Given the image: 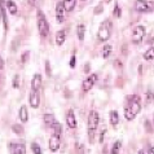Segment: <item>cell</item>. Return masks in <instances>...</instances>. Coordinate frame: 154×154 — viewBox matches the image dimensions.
Here are the masks:
<instances>
[{"mask_svg":"<svg viewBox=\"0 0 154 154\" xmlns=\"http://www.w3.org/2000/svg\"><path fill=\"white\" fill-rule=\"evenodd\" d=\"M29 101H30L31 108H34V109L39 108V105H40V91H32V89H31Z\"/></svg>","mask_w":154,"mask_h":154,"instance_id":"obj_7","label":"cell"},{"mask_svg":"<svg viewBox=\"0 0 154 154\" xmlns=\"http://www.w3.org/2000/svg\"><path fill=\"white\" fill-rule=\"evenodd\" d=\"M135 8L140 13H146V12H150L152 5H150V3L145 2V0H137L135 4Z\"/></svg>","mask_w":154,"mask_h":154,"instance_id":"obj_8","label":"cell"},{"mask_svg":"<svg viewBox=\"0 0 154 154\" xmlns=\"http://www.w3.org/2000/svg\"><path fill=\"white\" fill-rule=\"evenodd\" d=\"M105 134H106V130H104L101 132V137H100V143H102L104 141V136H105Z\"/></svg>","mask_w":154,"mask_h":154,"instance_id":"obj_34","label":"cell"},{"mask_svg":"<svg viewBox=\"0 0 154 154\" xmlns=\"http://www.w3.org/2000/svg\"><path fill=\"white\" fill-rule=\"evenodd\" d=\"M36 22H38V30H39V34L42 36H47L49 34V25L48 21H47L45 14L43 13L42 11L36 12Z\"/></svg>","mask_w":154,"mask_h":154,"instance_id":"obj_4","label":"cell"},{"mask_svg":"<svg viewBox=\"0 0 154 154\" xmlns=\"http://www.w3.org/2000/svg\"><path fill=\"white\" fill-rule=\"evenodd\" d=\"M110 35H112V21L106 20L100 25V27H98L97 36H98V40L100 42H108Z\"/></svg>","mask_w":154,"mask_h":154,"instance_id":"obj_3","label":"cell"},{"mask_svg":"<svg viewBox=\"0 0 154 154\" xmlns=\"http://www.w3.org/2000/svg\"><path fill=\"white\" fill-rule=\"evenodd\" d=\"M9 150L12 154H26V148H25L23 143L20 141H14V143L9 144Z\"/></svg>","mask_w":154,"mask_h":154,"instance_id":"obj_6","label":"cell"},{"mask_svg":"<svg viewBox=\"0 0 154 154\" xmlns=\"http://www.w3.org/2000/svg\"><path fill=\"white\" fill-rule=\"evenodd\" d=\"M153 100H154V93H153L152 91H148V93H146V98H145V101H146V105L152 104Z\"/></svg>","mask_w":154,"mask_h":154,"instance_id":"obj_27","label":"cell"},{"mask_svg":"<svg viewBox=\"0 0 154 154\" xmlns=\"http://www.w3.org/2000/svg\"><path fill=\"white\" fill-rule=\"evenodd\" d=\"M29 56H30V52H25L23 53V56L21 57V61H22V63H25L29 60Z\"/></svg>","mask_w":154,"mask_h":154,"instance_id":"obj_32","label":"cell"},{"mask_svg":"<svg viewBox=\"0 0 154 154\" xmlns=\"http://www.w3.org/2000/svg\"><path fill=\"white\" fill-rule=\"evenodd\" d=\"M122 148V141H115L112 146V150H110V154H119V150Z\"/></svg>","mask_w":154,"mask_h":154,"instance_id":"obj_22","label":"cell"},{"mask_svg":"<svg viewBox=\"0 0 154 154\" xmlns=\"http://www.w3.org/2000/svg\"><path fill=\"white\" fill-rule=\"evenodd\" d=\"M144 58H145V60H148V61H150V60H154V47L149 48L146 52L144 53Z\"/></svg>","mask_w":154,"mask_h":154,"instance_id":"obj_23","label":"cell"},{"mask_svg":"<svg viewBox=\"0 0 154 154\" xmlns=\"http://www.w3.org/2000/svg\"><path fill=\"white\" fill-rule=\"evenodd\" d=\"M137 154H145V153H144V150H139V153H137Z\"/></svg>","mask_w":154,"mask_h":154,"instance_id":"obj_37","label":"cell"},{"mask_svg":"<svg viewBox=\"0 0 154 154\" xmlns=\"http://www.w3.org/2000/svg\"><path fill=\"white\" fill-rule=\"evenodd\" d=\"M18 79H20V78H18V75H16V76H14V80H13V87H14V88H18V87H20Z\"/></svg>","mask_w":154,"mask_h":154,"instance_id":"obj_33","label":"cell"},{"mask_svg":"<svg viewBox=\"0 0 154 154\" xmlns=\"http://www.w3.org/2000/svg\"><path fill=\"white\" fill-rule=\"evenodd\" d=\"M63 7H65L66 12H71L76 5V0H63Z\"/></svg>","mask_w":154,"mask_h":154,"instance_id":"obj_19","label":"cell"},{"mask_svg":"<svg viewBox=\"0 0 154 154\" xmlns=\"http://www.w3.org/2000/svg\"><path fill=\"white\" fill-rule=\"evenodd\" d=\"M60 145H61V139L57 135H53L52 137L49 139V149L51 152H57L60 149Z\"/></svg>","mask_w":154,"mask_h":154,"instance_id":"obj_11","label":"cell"},{"mask_svg":"<svg viewBox=\"0 0 154 154\" xmlns=\"http://www.w3.org/2000/svg\"><path fill=\"white\" fill-rule=\"evenodd\" d=\"M5 5H7L8 12H9L12 16H16V14H17L18 9H17V5H16V3L13 2V0H7V2H5Z\"/></svg>","mask_w":154,"mask_h":154,"instance_id":"obj_16","label":"cell"},{"mask_svg":"<svg viewBox=\"0 0 154 154\" xmlns=\"http://www.w3.org/2000/svg\"><path fill=\"white\" fill-rule=\"evenodd\" d=\"M76 32H78V38L79 40H84V35H85V26L83 23H79L76 27Z\"/></svg>","mask_w":154,"mask_h":154,"instance_id":"obj_21","label":"cell"},{"mask_svg":"<svg viewBox=\"0 0 154 154\" xmlns=\"http://www.w3.org/2000/svg\"><path fill=\"white\" fill-rule=\"evenodd\" d=\"M31 150L34 154H42V148L39 146V144H36V143L31 144Z\"/></svg>","mask_w":154,"mask_h":154,"instance_id":"obj_26","label":"cell"},{"mask_svg":"<svg viewBox=\"0 0 154 154\" xmlns=\"http://www.w3.org/2000/svg\"><path fill=\"white\" fill-rule=\"evenodd\" d=\"M3 66H4V61H3V58L0 57V69H3Z\"/></svg>","mask_w":154,"mask_h":154,"instance_id":"obj_36","label":"cell"},{"mask_svg":"<svg viewBox=\"0 0 154 154\" xmlns=\"http://www.w3.org/2000/svg\"><path fill=\"white\" fill-rule=\"evenodd\" d=\"M114 16L115 17H121L122 16V9H121V7H119L118 4H115V7H114Z\"/></svg>","mask_w":154,"mask_h":154,"instance_id":"obj_28","label":"cell"},{"mask_svg":"<svg viewBox=\"0 0 154 154\" xmlns=\"http://www.w3.org/2000/svg\"><path fill=\"white\" fill-rule=\"evenodd\" d=\"M66 123L70 128H75L76 127V118H75V113L72 109H69V112L66 114Z\"/></svg>","mask_w":154,"mask_h":154,"instance_id":"obj_13","label":"cell"},{"mask_svg":"<svg viewBox=\"0 0 154 154\" xmlns=\"http://www.w3.org/2000/svg\"><path fill=\"white\" fill-rule=\"evenodd\" d=\"M65 7H63V3L62 2H58L57 5H56V18H57V22L58 23H62L63 22V18H65Z\"/></svg>","mask_w":154,"mask_h":154,"instance_id":"obj_10","label":"cell"},{"mask_svg":"<svg viewBox=\"0 0 154 154\" xmlns=\"http://www.w3.org/2000/svg\"><path fill=\"white\" fill-rule=\"evenodd\" d=\"M82 2H85V0H82Z\"/></svg>","mask_w":154,"mask_h":154,"instance_id":"obj_39","label":"cell"},{"mask_svg":"<svg viewBox=\"0 0 154 154\" xmlns=\"http://www.w3.org/2000/svg\"><path fill=\"white\" fill-rule=\"evenodd\" d=\"M43 121H44V125L47 127H52L54 123H56V119H54L52 114H45L44 117H43Z\"/></svg>","mask_w":154,"mask_h":154,"instance_id":"obj_18","label":"cell"},{"mask_svg":"<svg viewBox=\"0 0 154 154\" xmlns=\"http://www.w3.org/2000/svg\"><path fill=\"white\" fill-rule=\"evenodd\" d=\"M110 53H112V47H110V45H105L104 49H102V57L108 58L110 56Z\"/></svg>","mask_w":154,"mask_h":154,"instance_id":"obj_25","label":"cell"},{"mask_svg":"<svg viewBox=\"0 0 154 154\" xmlns=\"http://www.w3.org/2000/svg\"><path fill=\"white\" fill-rule=\"evenodd\" d=\"M66 40V31L65 30H58L56 34V44L57 45H62Z\"/></svg>","mask_w":154,"mask_h":154,"instance_id":"obj_15","label":"cell"},{"mask_svg":"<svg viewBox=\"0 0 154 154\" xmlns=\"http://www.w3.org/2000/svg\"><path fill=\"white\" fill-rule=\"evenodd\" d=\"M53 127V135H57V136H61V132H62V127L60 123H54V125L52 126Z\"/></svg>","mask_w":154,"mask_h":154,"instance_id":"obj_24","label":"cell"},{"mask_svg":"<svg viewBox=\"0 0 154 154\" xmlns=\"http://www.w3.org/2000/svg\"><path fill=\"white\" fill-rule=\"evenodd\" d=\"M96 80H97V74H91V75H89L88 78L83 82V91H84V92L91 91L92 87H93V85H95V83H96Z\"/></svg>","mask_w":154,"mask_h":154,"instance_id":"obj_9","label":"cell"},{"mask_svg":"<svg viewBox=\"0 0 154 154\" xmlns=\"http://www.w3.org/2000/svg\"><path fill=\"white\" fill-rule=\"evenodd\" d=\"M141 110V98L140 96L135 95L131 97V100L128 101V105L125 108V118L127 121H134L136 115L140 113Z\"/></svg>","mask_w":154,"mask_h":154,"instance_id":"obj_1","label":"cell"},{"mask_svg":"<svg viewBox=\"0 0 154 154\" xmlns=\"http://www.w3.org/2000/svg\"><path fill=\"white\" fill-rule=\"evenodd\" d=\"M69 65H70L71 69H74V67H75V65H76V57H75V56H71V58H70V63H69Z\"/></svg>","mask_w":154,"mask_h":154,"instance_id":"obj_31","label":"cell"},{"mask_svg":"<svg viewBox=\"0 0 154 154\" xmlns=\"http://www.w3.org/2000/svg\"><path fill=\"white\" fill-rule=\"evenodd\" d=\"M12 130H13L16 134H22L23 132V128L22 126H18V125H14V126H12Z\"/></svg>","mask_w":154,"mask_h":154,"instance_id":"obj_29","label":"cell"},{"mask_svg":"<svg viewBox=\"0 0 154 154\" xmlns=\"http://www.w3.org/2000/svg\"><path fill=\"white\" fill-rule=\"evenodd\" d=\"M0 16L3 18V23H4V29H8V20H7V16H5V2L0 0Z\"/></svg>","mask_w":154,"mask_h":154,"instance_id":"obj_14","label":"cell"},{"mask_svg":"<svg viewBox=\"0 0 154 154\" xmlns=\"http://www.w3.org/2000/svg\"><path fill=\"white\" fill-rule=\"evenodd\" d=\"M110 123H112V126H117L119 123V114L117 110H112L110 112Z\"/></svg>","mask_w":154,"mask_h":154,"instance_id":"obj_20","label":"cell"},{"mask_svg":"<svg viewBox=\"0 0 154 154\" xmlns=\"http://www.w3.org/2000/svg\"><path fill=\"white\" fill-rule=\"evenodd\" d=\"M98 122H100V115H98L97 112L92 110L89 112V115H88V137H89V141L93 143V136H95L96 131H97V127H98Z\"/></svg>","mask_w":154,"mask_h":154,"instance_id":"obj_2","label":"cell"},{"mask_svg":"<svg viewBox=\"0 0 154 154\" xmlns=\"http://www.w3.org/2000/svg\"><path fill=\"white\" fill-rule=\"evenodd\" d=\"M145 27L143 25H139V26H136L134 29V31H132V42L135 43V44H139V43L143 42L144 36H145Z\"/></svg>","mask_w":154,"mask_h":154,"instance_id":"obj_5","label":"cell"},{"mask_svg":"<svg viewBox=\"0 0 154 154\" xmlns=\"http://www.w3.org/2000/svg\"><path fill=\"white\" fill-rule=\"evenodd\" d=\"M42 84H43L42 75L40 74H35L32 76V80H31V89L32 91H40Z\"/></svg>","mask_w":154,"mask_h":154,"instance_id":"obj_12","label":"cell"},{"mask_svg":"<svg viewBox=\"0 0 154 154\" xmlns=\"http://www.w3.org/2000/svg\"><path fill=\"white\" fill-rule=\"evenodd\" d=\"M18 118L21 119V122L22 123H26L29 121V114H27V109H26V106L22 105L20 108V112H18Z\"/></svg>","mask_w":154,"mask_h":154,"instance_id":"obj_17","label":"cell"},{"mask_svg":"<svg viewBox=\"0 0 154 154\" xmlns=\"http://www.w3.org/2000/svg\"><path fill=\"white\" fill-rule=\"evenodd\" d=\"M153 126H154V114H153Z\"/></svg>","mask_w":154,"mask_h":154,"instance_id":"obj_38","label":"cell"},{"mask_svg":"<svg viewBox=\"0 0 154 154\" xmlns=\"http://www.w3.org/2000/svg\"><path fill=\"white\" fill-rule=\"evenodd\" d=\"M45 71H47V75H48V76L52 75V71H51V63H49V61H45Z\"/></svg>","mask_w":154,"mask_h":154,"instance_id":"obj_30","label":"cell"},{"mask_svg":"<svg viewBox=\"0 0 154 154\" xmlns=\"http://www.w3.org/2000/svg\"><path fill=\"white\" fill-rule=\"evenodd\" d=\"M148 154H154V146L149 148V150H148Z\"/></svg>","mask_w":154,"mask_h":154,"instance_id":"obj_35","label":"cell"}]
</instances>
